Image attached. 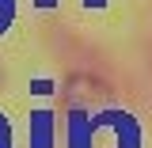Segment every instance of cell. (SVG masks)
I'll return each mask as SVG.
<instances>
[{
	"label": "cell",
	"instance_id": "obj_1",
	"mask_svg": "<svg viewBox=\"0 0 152 148\" xmlns=\"http://www.w3.org/2000/svg\"><path fill=\"white\" fill-rule=\"evenodd\" d=\"M65 103H69L76 114H88V110H95V106L107 103V87H103L99 80H91V76H72V80L65 84Z\"/></svg>",
	"mask_w": 152,
	"mask_h": 148
}]
</instances>
